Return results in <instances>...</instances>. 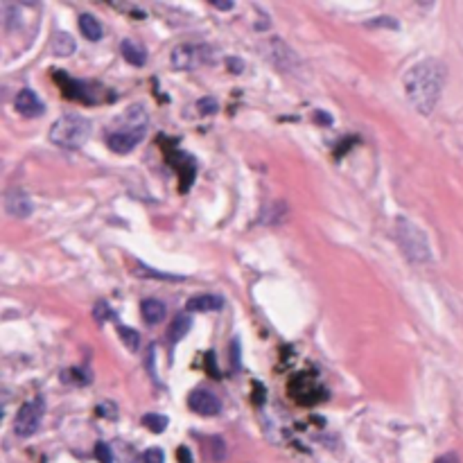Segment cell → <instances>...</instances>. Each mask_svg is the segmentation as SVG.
Segmentation results:
<instances>
[{
	"mask_svg": "<svg viewBox=\"0 0 463 463\" xmlns=\"http://www.w3.org/2000/svg\"><path fill=\"white\" fill-rule=\"evenodd\" d=\"M447 68L438 59H423L416 66L409 68L405 75V95L409 104L423 116H429L438 104L441 90L445 86Z\"/></svg>",
	"mask_w": 463,
	"mask_h": 463,
	"instance_id": "1",
	"label": "cell"
},
{
	"mask_svg": "<svg viewBox=\"0 0 463 463\" xmlns=\"http://www.w3.org/2000/svg\"><path fill=\"white\" fill-rule=\"evenodd\" d=\"M149 125L147 111L140 104H134L118 118L116 127L111 129V134H106V145L116 154H129L134 151L136 145L145 138Z\"/></svg>",
	"mask_w": 463,
	"mask_h": 463,
	"instance_id": "2",
	"label": "cell"
},
{
	"mask_svg": "<svg viewBox=\"0 0 463 463\" xmlns=\"http://www.w3.org/2000/svg\"><path fill=\"white\" fill-rule=\"evenodd\" d=\"M396 242L407 260H412L416 264H425L431 260V247H429L427 235H425L421 226H416L412 219L402 215L396 219Z\"/></svg>",
	"mask_w": 463,
	"mask_h": 463,
	"instance_id": "3",
	"label": "cell"
},
{
	"mask_svg": "<svg viewBox=\"0 0 463 463\" xmlns=\"http://www.w3.org/2000/svg\"><path fill=\"white\" fill-rule=\"evenodd\" d=\"M90 138V120L79 113H66L50 129V140L62 149H79Z\"/></svg>",
	"mask_w": 463,
	"mask_h": 463,
	"instance_id": "4",
	"label": "cell"
},
{
	"mask_svg": "<svg viewBox=\"0 0 463 463\" xmlns=\"http://www.w3.org/2000/svg\"><path fill=\"white\" fill-rule=\"evenodd\" d=\"M43 416H45V400L41 396L27 400L25 405L18 409L16 418H14V434L18 438L34 436L41 427Z\"/></svg>",
	"mask_w": 463,
	"mask_h": 463,
	"instance_id": "5",
	"label": "cell"
},
{
	"mask_svg": "<svg viewBox=\"0 0 463 463\" xmlns=\"http://www.w3.org/2000/svg\"><path fill=\"white\" fill-rule=\"evenodd\" d=\"M210 62V48L199 43H184L172 50V66L177 71H195Z\"/></svg>",
	"mask_w": 463,
	"mask_h": 463,
	"instance_id": "6",
	"label": "cell"
},
{
	"mask_svg": "<svg viewBox=\"0 0 463 463\" xmlns=\"http://www.w3.org/2000/svg\"><path fill=\"white\" fill-rule=\"evenodd\" d=\"M188 407L192 409L195 414L208 416V418H210V416H217L219 412H222V402H219V398L212 391H206V389H197V391L190 393Z\"/></svg>",
	"mask_w": 463,
	"mask_h": 463,
	"instance_id": "7",
	"label": "cell"
},
{
	"mask_svg": "<svg viewBox=\"0 0 463 463\" xmlns=\"http://www.w3.org/2000/svg\"><path fill=\"white\" fill-rule=\"evenodd\" d=\"M290 393L294 396L296 402H301V405H308V402H316V400H321V396H323L321 386H318L314 379H310L305 375L294 377V382L290 384Z\"/></svg>",
	"mask_w": 463,
	"mask_h": 463,
	"instance_id": "8",
	"label": "cell"
},
{
	"mask_svg": "<svg viewBox=\"0 0 463 463\" xmlns=\"http://www.w3.org/2000/svg\"><path fill=\"white\" fill-rule=\"evenodd\" d=\"M14 106H16V111L21 113V116H25V118H39V116H43V111H45L43 100L29 88L18 90L16 100H14Z\"/></svg>",
	"mask_w": 463,
	"mask_h": 463,
	"instance_id": "9",
	"label": "cell"
},
{
	"mask_svg": "<svg viewBox=\"0 0 463 463\" xmlns=\"http://www.w3.org/2000/svg\"><path fill=\"white\" fill-rule=\"evenodd\" d=\"M5 210H7V215H12L16 219H25L32 215L34 203L23 190H12V192H7V197H5Z\"/></svg>",
	"mask_w": 463,
	"mask_h": 463,
	"instance_id": "10",
	"label": "cell"
},
{
	"mask_svg": "<svg viewBox=\"0 0 463 463\" xmlns=\"http://www.w3.org/2000/svg\"><path fill=\"white\" fill-rule=\"evenodd\" d=\"M269 45H271V50H269V59L274 62L278 68H285V71H292V68L296 66V55H294V50L292 48H287V45L280 41V39H271L269 41Z\"/></svg>",
	"mask_w": 463,
	"mask_h": 463,
	"instance_id": "11",
	"label": "cell"
},
{
	"mask_svg": "<svg viewBox=\"0 0 463 463\" xmlns=\"http://www.w3.org/2000/svg\"><path fill=\"white\" fill-rule=\"evenodd\" d=\"M224 308V299L215 294H201V296H192L188 301V310L190 312H217V310Z\"/></svg>",
	"mask_w": 463,
	"mask_h": 463,
	"instance_id": "12",
	"label": "cell"
},
{
	"mask_svg": "<svg viewBox=\"0 0 463 463\" xmlns=\"http://www.w3.org/2000/svg\"><path fill=\"white\" fill-rule=\"evenodd\" d=\"M120 52H123L125 62L132 64V66H142L147 62L145 45H142L140 41H136V39H125L123 43H120Z\"/></svg>",
	"mask_w": 463,
	"mask_h": 463,
	"instance_id": "13",
	"label": "cell"
},
{
	"mask_svg": "<svg viewBox=\"0 0 463 463\" xmlns=\"http://www.w3.org/2000/svg\"><path fill=\"white\" fill-rule=\"evenodd\" d=\"M140 314H142V318H145L147 325H158L165 318V314H168V308H165L163 301L147 299V301L140 303Z\"/></svg>",
	"mask_w": 463,
	"mask_h": 463,
	"instance_id": "14",
	"label": "cell"
},
{
	"mask_svg": "<svg viewBox=\"0 0 463 463\" xmlns=\"http://www.w3.org/2000/svg\"><path fill=\"white\" fill-rule=\"evenodd\" d=\"M79 32L86 36L88 41H100L102 39V25L100 21L90 14H82L79 16Z\"/></svg>",
	"mask_w": 463,
	"mask_h": 463,
	"instance_id": "15",
	"label": "cell"
},
{
	"mask_svg": "<svg viewBox=\"0 0 463 463\" xmlns=\"http://www.w3.org/2000/svg\"><path fill=\"white\" fill-rule=\"evenodd\" d=\"M75 48H77V43L68 32H57L55 39H52V52H55L57 57H71Z\"/></svg>",
	"mask_w": 463,
	"mask_h": 463,
	"instance_id": "16",
	"label": "cell"
},
{
	"mask_svg": "<svg viewBox=\"0 0 463 463\" xmlns=\"http://www.w3.org/2000/svg\"><path fill=\"white\" fill-rule=\"evenodd\" d=\"M190 325H192V318H190L188 314L177 316L168 328V339L172 341V344H177V341H181L190 332Z\"/></svg>",
	"mask_w": 463,
	"mask_h": 463,
	"instance_id": "17",
	"label": "cell"
},
{
	"mask_svg": "<svg viewBox=\"0 0 463 463\" xmlns=\"http://www.w3.org/2000/svg\"><path fill=\"white\" fill-rule=\"evenodd\" d=\"M134 274L138 276H145V278H156V280H181V276H174V274H165V271H156L151 267H145V264L136 262V271Z\"/></svg>",
	"mask_w": 463,
	"mask_h": 463,
	"instance_id": "18",
	"label": "cell"
},
{
	"mask_svg": "<svg viewBox=\"0 0 463 463\" xmlns=\"http://www.w3.org/2000/svg\"><path fill=\"white\" fill-rule=\"evenodd\" d=\"M142 425H145L147 429L154 431V434H161V431L168 427V418L161 414H145L142 416Z\"/></svg>",
	"mask_w": 463,
	"mask_h": 463,
	"instance_id": "19",
	"label": "cell"
},
{
	"mask_svg": "<svg viewBox=\"0 0 463 463\" xmlns=\"http://www.w3.org/2000/svg\"><path fill=\"white\" fill-rule=\"evenodd\" d=\"M118 332H120V337H123V341H125V346H129V351L132 353H136L140 348V335L136 330H132V328H125V325H118Z\"/></svg>",
	"mask_w": 463,
	"mask_h": 463,
	"instance_id": "20",
	"label": "cell"
},
{
	"mask_svg": "<svg viewBox=\"0 0 463 463\" xmlns=\"http://www.w3.org/2000/svg\"><path fill=\"white\" fill-rule=\"evenodd\" d=\"M93 316H95V321H109V318H113V310H111V305L106 301H97V305L93 308Z\"/></svg>",
	"mask_w": 463,
	"mask_h": 463,
	"instance_id": "21",
	"label": "cell"
},
{
	"mask_svg": "<svg viewBox=\"0 0 463 463\" xmlns=\"http://www.w3.org/2000/svg\"><path fill=\"white\" fill-rule=\"evenodd\" d=\"M197 109H199V113H203V116H210V113H215L219 109L217 100H212V97H203V100L197 102Z\"/></svg>",
	"mask_w": 463,
	"mask_h": 463,
	"instance_id": "22",
	"label": "cell"
},
{
	"mask_svg": "<svg viewBox=\"0 0 463 463\" xmlns=\"http://www.w3.org/2000/svg\"><path fill=\"white\" fill-rule=\"evenodd\" d=\"M95 457L100 463H113V454H111V447L106 443H97L95 445Z\"/></svg>",
	"mask_w": 463,
	"mask_h": 463,
	"instance_id": "23",
	"label": "cell"
},
{
	"mask_svg": "<svg viewBox=\"0 0 463 463\" xmlns=\"http://www.w3.org/2000/svg\"><path fill=\"white\" fill-rule=\"evenodd\" d=\"M97 414H100L102 418H118V409L113 402H102V405L97 407Z\"/></svg>",
	"mask_w": 463,
	"mask_h": 463,
	"instance_id": "24",
	"label": "cell"
},
{
	"mask_svg": "<svg viewBox=\"0 0 463 463\" xmlns=\"http://www.w3.org/2000/svg\"><path fill=\"white\" fill-rule=\"evenodd\" d=\"M371 27H391V29H398L400 25L391 16H377L375 21H368Z\"/></svg>",
	"mask_w": 463,
	"mask_h": 463,
	"instance_id": "25",
	"label": "cell"
},
{
	"mask_svg": "<svg viewBox=\"0 0 463 463\" xmlns=\"http://www.w3.org/2000/svg\"><path fill=\"white\" fill-rule=\"evenodd\" d=\"M142 459H145V463H163L165 461L163 450H158V447H151V450H147L145 454H142Z\"/></svg>",
	"mask_w": 463,
	"mask_h": 463,
	"instance_id": "26",
	"label": "cell"
},
{
	"mask_svg": "<svg viewBox=\"0 0 463 463\" xmlns=\"http://www.w3.org/2000/svg\"><path fill=\"white\" fill-rule=\"evenodd\" d=\"M179 463H192V454H190L188 447H179Z\"/></svg>",
	"mask_w": 463,
	"mask_h": 463,
	"instance_id": "27",
	"label": "cell"
},
{
	"mask_svg": "<svg viewBox=\"0 0 463 463\" xmlns=\"http://www.w3.org/2000/svg\"><path fill=\"white\" fill-rule=\"evenodd\" d=\"M434 463H459V457L454 452H447V454H443V457H438Z\"/></svg>",
	"mask_w": 463,
	"mask_h": 463,
	"instance_id": "28",
	"label": "cell"
},
{
	"mask_svg": "<svg viewBox=\"0 0 463 463\" xmlns=\"http://www.w3.org/2000/svg\"><path fill=\"white\" fill-rule=\"evenodd\" d=\"M66 375L79 377V371H77V368H75V371H66ZM88 379H90V377H88V375H84V377H82V379H75V382H77V384H86V382H88Z\"/></svg>",
	"mask_w": 463,
	"mask_h": 463,
	"instance_id": "29",
	"label": "cell"
},
{
	"mask_svg": "<svg viewBox=\"0 0 463 463\" xmlns=\"http://www.w3.org/2000/svg\"><path fill=\"white\" fill-rule=\"evenodd\" d=\"M132 463H145V459L140 457V459H136V461H132Z\"/></svg>",
	"mask_w": 463,
	"mask_h": 463,
	"instance_id": "30",
	"label": "cell"
}]
</instances>
